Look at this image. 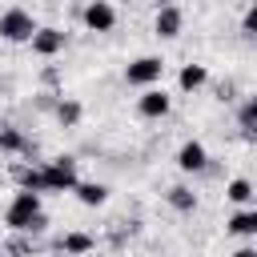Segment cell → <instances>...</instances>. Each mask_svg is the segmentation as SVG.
Instances as JSON below:
<instances>
[{
	"mask_svg": "<svg viewBox=\"0 0 257 257\" xmlns=\"http://www.w3.org/2000/svg\"><path fill=\"white\" fill-rule=\"evenodd\" d=\"M36 28H40L36 16H32L28 8H20V4H12V8L0 12V40H4V44H28Z\"/></svg>",
	"mask_w": 257,
	"mask_h": 257,
	"instance_id": "obj_2",
	"label": "cell"
},
{
	"mask_svg": "<svg viewBox=\"0 0 257 257\" xmlns=\"http://www.w3.org/2000/svg\"><path fill=\"white\" fill-rule=\"evenodd\" d=\"M0 153H36V141H28L12 120H0Z\"/></svg>",
	"mask_w": 257,
	"mask_h": 257,
	"instance_id": "obj_10",
	"label": "cell"
},
{
	"mask_svg": "<svg viewBox=\"0 0 257 257\" xmlns=\"http://www.w3.org/2000/svg\"><path fill=\"white\" fill-rule=\"evenodd\" d=\"M237 124H241L245 141H253V137H257V92H253V96H245V100L237 104Z\"/></svg>",
	"mask_w": 257,
	"mask_h": 257,
	"instance_id": "obj_13",
	"label": "cell"
},
{
	"mask_svg": "<svg viewBox=\"0 0 257 257\" xmlns=\"http://www.w3.org/2000/svg\"><path fill=\"white\" fill-rule=\"evenodd\" d=\"M60 249L64 253H88V249H96V237H88V233H64Z\"/></svg>",
	"mask_w": 257,
	"mask_h": 257,
	"instance_id": "obj_18",
	"label": "cell"
},
{
	"mask_svg": "<svg viewBox=\"0 0 257 257\" xmlns=\"http://www.w3.org/2000/svg\"><path fill=\"white\" fill-rule=\"evenodd\" d=\"M217 100H233V84H229V80L217 84Z\"/></svg>",
	"mask_w": 257,
	"mask_h": 257,
	"instance_id": "obj_20",
	"label": "cell"
},
{
	"mask_svg": "<svg viewBox=\"0 0 257 257\" xmlns=\"http://www.w3.org/2000/svg\"><path fill=\"white\" fill-rule=\"evenodd\" d=\"M40 213H44L40 193H36V189H16V197H12L8 209H4V225H8L12 233H28Z\"/></svg>",
	"mask_w": 257,
	"mask_h": 257,
	"instance_id": "obj_1",
	"label": "cell"
},
{
	"mask_svg": "<svg viewBox=\"0 0 257 257\" xmlns=\"http://www.w3.org/2000/svg\"><path fill=\"white\" fill-rule=\"evenodd\" d=\"M225 201H233V205H249V201H253V185H249L245 177H233V181L225 185Z\"/></svg>",
	"mask_w": 257,
	"mask_h": 257,
	"instance_id": "obj_17",
	"label": "cell"
},
{
	"mask_svg": "<svg viewBox=\"0 0 257 257\" xmlns=\"http://www.w3.org/2000/svg\"><path fill=\"white\" fill-rule=\"evenodd\" d=\"M177 84H181V92H197L201 84H209V68L205 64H185L177 72Z\"/></svg>",
	"mask_w": 257,
	"mask_h": 257,
	"instance_id": "obj_14",
	"label": "cell"
},
{
	"mask_svg": "<svg viewBox=\"0 0 257 257\" xmlns=\"http://www.w3.org/2000/svg\"><path fill=\"white\" fill-rule=\"evenodd\" d=\"M165 201H169L177 213H193V209H197V193H193L189 185H173V189L165 193Z\"/></svg>",
	"mask_w": 257,
	"mask_h": 257,
	"instance_id": "obj_16",
	"label": "cell"
},
{
	"mask_svg": "<svg viewBox=\"0 0 257 257\" xmlns=\"http://www.w3.org/2000/svg\"><path fill=\"white\" fill-rule=\"evenodd\" d=\"M177 169H181V173H205V169H209V149H205L201 141H185V145L177 149Z\"/></svg>",
	"mask_w": 257,
	"mask_h": 257,
	"instance_id": "obj_9",
	"label": "cell"
},
{
	"mask_svg": "<svg viewBox=\"0 0 257 257\" xmlns=\"http://www.w3.org/2000/svg\"><path fill=\"white\" fill-rule=\"evenodd\" d=\"M181 28H185V12H181L177 4L157 8V16H153V32H157L161 40H177V36H181Z\"/></svg>",
	"mask_w": 257,
	"mask_h": 257,
	"instance_id": "obj_8",
	"label": "cell"
},
{
	"mask_svg": "<svg viewBox=\"0 0 257 257\" xmlns=\"http://www.w3.org/2000/svg\"><path fill=\"white\" fill-rule=\"evenodd\" d=\"M165 4H177V0H157V8H165Z\"/></svg>",
	"mask_w": 257,
	"mask_h": 257,
	"instance_id": "obj_22",
	"label": "cell"
},
{
	"mask_svg": "<svg viewBox=\"0 0 257 257\" xmlns=\"http://www.w3.org/2000/svg\"><path fill=\"white\" fill-rule=\"evenodd\" d=\"M4 92H8V80H4V76H0V96H4Z\"/></svg>",
	"mask_w": 257,
	"mask_h": 257,
	"instance_id": "obj_21",
	"label": "cell"
},
{
	"mask_svg": "<svg viewBox=\"0 0 257 257\" xmlns=\"http://www.w3.org/2000/svg\"><path fill=\"white\" fill-rule=\"evenodd\" d=\"M76 201L80 205H88V209H100L104 201H108V185H100V181H76Z\"/></svg>",
	"mask_w": 257,
	"mask_h": 257,
	"instance_id": "obj_11",
	"label": "cell"
},
{
	"mask_svg": "<svg viewBox=\"0 0 257 257\" xmlns=\"http://www.w3.org/2000/svg\"><path fill=\"white\" fill-rule=\"evenodd\" d=\"M169 108H173V96H169L165 88H157V84H149V88L137 96V112H141L145 120H165Z\"/></svg>",
	"mask_w": 257,
	"mask_h": 257,
	"instance_id": "obj_7",
	"label": "cell"
},
{
	"mask_svg": "<svg viewBox=\"0 0 257 257\" xmlns=\"http://www.w3.org/2000/svg\"><path fill=\"white\" fill-rule=\"evenodd\" d=\"M40 173H44V193H72L76 181H80V177H76V157H68V153L44 161Z\"/></svg>",
	"mask_w": 257,
	"mask_h": 257,
	"instance_id": "obj_3",
	"label": "cell"
},
{
	"mask_svg": "<svg viewBox=\"0 0 257 257\" xmlns=\"http://www.w3.org/2000/svg\"><path fill=\"white\" fill-rule=\"evenodd\" d=\"M225 229H229L233 237H257V205H253V209H237V213L225 221Z\"/></svg>",
	"mask_w": 257,
	"mask_h": 257,
	"instance_id": "obj_12",
	"label": "cell"
},
{
	"mask_svg": "<svg viewBox=\"0 0 257 257\" xmlns=\"http://www.w3.org/2000/svg\"><path fill=\"white\" fill-rule=\"evenodd\" d=\"M161 76H165V60H161V56H137V60L124 68V80L137 84V88L161 84Z\"/></svg>",
	"mask_w": 257,
	"mask_h": 257,
	"instance_id": "obj_5",
	"label": "cell"
},
{
	"mask_svg": "<svg viewBox=\"0 0 257 257\" xmlns=\"http://www.w3.org/2000/svg\"><path fill=\"white\" fill-rule=\"evenodd\" d=\"M241 32H245V36H257V0L245 8V16H241Z\"/></svg>",
	"mask_w": 257,
	"mask_h": 257,
	"instance_id": "obj_19",
	"label": "cell"
},
{
	"mask_svg": "<svg viewBox=\"0 0 257 257\" xmlns=\"http://www.w3.org/2000/svg\"><path fill=\"white\" fill-rule=\"evenodd\" d=\"M32 56H40V60H52V56H60L64 48H68V32L64 28H52V24H44V28H36L32 32Z\"/></svg>",
	"mask_w": 257,
	"mask_h": 257,
	"instance_id": "obj_4",
	"label": "cell"
},
{
	"mask_svg": "<svg viewBox=\"0 0 257 257\" xmlns=\"http://www.w3.org/2000/svg\"><path fill=\"white\" fill-rule=\"evenodd\" d=\"M80 20H84L88 32H112V28H116V8H112L108 0H88V4L80 8Z\"/></svg>",
	"mask_w": 257,
	"mask_h": 257,
	"instance_id": "obj_6",
	"label": "cell"
},
{
	"mask_svg": "<svg viewBox=\"0 0 257 257\" xmlns=\"http://www.w3.org/2000/svg\"><path fill=\"white\" fill-rule=\"evenodd\" d=\"M52 112H56V120H60L64 128H76V124H80V116H84V108H80V100H72V96H60Z\"/></svg>",
	"mask_w": 257,
	"mask_h": 257,
	"instance_id": "obj_15",
	"label": "cell"
}]
</instances>
